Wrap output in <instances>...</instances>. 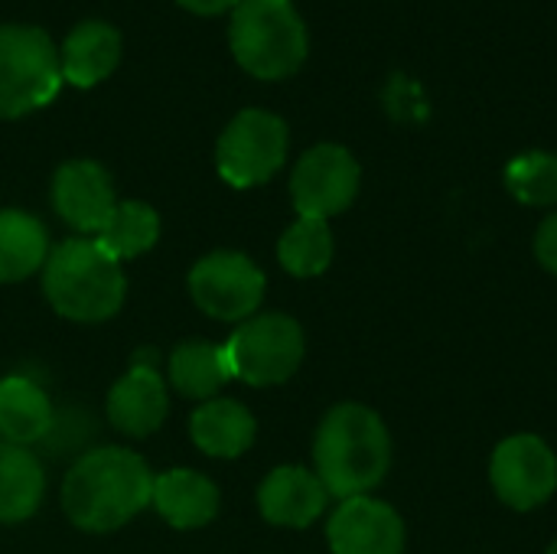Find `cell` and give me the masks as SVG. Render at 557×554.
<instances>
[{
    "label": "cell",
    "mask_w": 557,
    "mask_h": 554,
    "mask_svg": "<svg viewBox=\"0 0 557 554\" xmlns=\"http://www.w3.org/2000/svg\"><path fill=\"white\" fill-rule=\"evenodd\" d=\"M150 503L153 473L124 447L85 451L62 480V509L82 532H114Z\"/></svg>",
    "instance_id": "6da1fadb"
},
{
    "label": "cell",
    "mask_w": 557,
    "mask_h": 554,
    "mask_svg": "<svg viewBox=\"0 0 557 554\" xmlns=\"http://www.w3.org/2000/svg\"><path fill=\"white\" fill-rule=\"evenodd\" d=\"M317 477L330 496L352 500L375 490L392 464V441L382 418L366 405H336L313 441Z\"/></svg>",
    "instance_id": "7a4b0ae2"
},
{
    "label": "cell",
    "mask_w": 557,
    "mask_h": 554,
    "mask_svg": "<svg viewBox=\"0 0 557 554\" xmlns=\"http://www.w3.org/2000/svg\"><path fill=\"white\" fill-rule=\"evenodd\" d=\"M42 291L52 310L75 323L111 320L124 304V271L95 238L55 245L42 264Z\"/></svg>",
    "instance_id": "3957f363"
},
{
    "label": "cell",
    "mask_w": 557,
    "mask_h": 554,
    "mask_svg": "<svg viewBox=\"0 0 557 554\" xmlns=\"http://www.w3.org/2000/svg\"><path fill=\"white\" fill-rule=\"evenodd\" d=\"M228 42L255 78H287L307 59V26L290 0H242L232 10Z\"/></svg>",
    "instance_id": "277c9868"
},
{
    "label": "cell",
    "mask_w": 557,
    "mask_h": 554,
    "mask_svg": "<svg viewBox=\"0 0 557 554\" xmlns=\"http://www.w3.org/2000/svg\"><path fill=\"white\" fill-rule=\"evenodd\" d=\"M62 85L59 52L39 26H0V118L46 108Z\"/></svg>",
    "instance_id": "5b68a950"
},
{
    "label": "cell",
    "mask_w": 557,
    "mask_h": 554,
    "mask_svg": "<svg viewBox=\"0 0 557 554\" xmlns=\"http://www.w3.org/2000/svg\"><path fill=\"white\" fill-rule=\"evenodd\" d=\"M287 124L261 108H248L228 121L215 147V167L235 189L268 183L287 160Z\"/></svg>",
    "instance_id": "8992f818"
},
{
    "label": "cell",
    "mask_w": 557,
    "mask_h": 554,
    "mask_svg": "<svg viewBox=\"0 0 557 554\" xmlns=\"http://www.w3.org/2000/svg\"><path fill=\"white\" fill-rule=\"evenodd\" d=\"M232 376L248 385H281L304 359V330L284 313L248 317L225 343Z\"/></svg>",
    "instance_id": "52a82bcc"
},
{
    "label": "cell",
    "mask_w": 557,
    "mask_h": 554,
    "mask_svg": "<svg viewBox=\"0 0 557 554\" xmlns=\"http://www.w3.org/2000/svg\"><path fill=\"white\" fill-rule=\"evenodd\" d=\"M189 294L202 313L222 323H245L261 307L264 274L242 251H212L189 271Z\"/></svg>",
    "instance_id": "ba28073f"
},
{
    "label": "cell",
    "mask_w": 557,
    "mask_h": 554,
    "mask_svg": "<svg viewBox=\"0 0 557 554\" xmlns=\"http://www.w3.org/2000/svg\"><path fill=\"white\" fill-rule=\"evenodd\" d=\"M359 193V163L339 144L307 150L290 176V196L304 219H330L352 206Z\"/></svg>",
    "instance_id": "9c48e42d"
},
{
    "label": "cell",
    "mask_w": 557,
    "mask_h": 554,
    "mask_svg": "<svg viewBox=\"0 0 557 554\" xmlns=\"http://www.w3.org/2000/svg\"><path fill=\"white\" fill-rule=\"evenodd\" d=\"M490 477L496 496L506 506L525 513L552 500L557 490V457L542 438L516 434L496 447Z\"/></svg>",
    "instance_id": "30bf717a"
},
{
    "label": "cell",
    "mask_w": 557,
    "mask_h": 554,
    "mask_svg": "<svg viewBox=\"0 0 557 554\" xmlns=\"http://www.w3.org/2000/svg\"><path fill=\"white\" fill-rule=\"evenodd\" d=\"M52 206L62 216V222L72 225L75 232L98 235L117 206L111 176L95 160L62 163L52 176Z\"/></svg>",
    "instance_id": "8fae6325"
},
{
    "label": "cell",
    "mask_w": 557,
    "mask_h": 554,
    "mask_svg": "<svg viewBox=\"0 0 557 554\" xmlns=\"http://www.w3.org/2000/svg\"><path fill=\"white\" fill-rule=\"evenodd\" d=\"M326 539L333 554H401L405 522L392 506L369 496H352L330 516Z\"/></svg>",
    "instance_id": "7c38bea8"
},
{
    "label": "cell",
    "mask_w": 557,
    "mask_h": 554,
    "mask_svg": "<svg viewBox=\"0 0 557 554\" xmlns=\"http://www.w3.org/2000/svg\"><path fill=\"white\" fill-rule=\"evenodd\" d=\"M166 411V385L153 366L134 362L108 395V421L131 438H150L153 431H160Z\"/></svg>",
    "instance_id": "4fadbf2b"
},
{
    "label": "cell",
    "mask_w": 557,
    "mask_h": 554,
    "mask_svg": "<svg viewBox=\"0 0 557 554\" xmlns=\"http://www.w3.org/2000/svg\"><path fill=\"white\" fill-rule=\"evenodd\" d=\"M326 503H330L326 487L320 483L317 473L304 467H277L268 473V480L258 490L261 516L271 526H287V529H307L323 516Z\"/></svg>",
    "instance_id": "5bb4252c"
},
{
    "label": "cell",
    "mask_w": 557,
    "mask_h": 554,
    "mask_svg": "<svg viewBox=\"0 0 557 554\" xmlns=\"http://www.w3.org/2000/svg\"><path fill=\"white\" fill-rule=\"evenodd\" d=\"M121 62V33L111 23L101 20H85L78 23L59 52V69L62 82L75 88H91L104 82Z\"/></svg>",
    "instance_id": "9a60e30c"
},
{
    "label": "cell",
    "mask_w": 557,
    "mask_h": 554,
    "mask_svg": "<svg viewBox=\"0 0 557 554\" xmlns=\"http://www.w3.org/2000/svg\"><path fill=\"white\" fill-rule=\"evenodd\" d=\"M189 434L196 441V447L209 457H242L258 434L255 415L232 398H209L189 421Z\"/></svg>",
    "instance_id": "2e32d148"
},
{
    "label": "cell",
    "mask_w": 557,
    "mask_h": 554,
    "mask_svg": "<svg viewBox=\"0 0 557 554\" xmlns=\"http://www.w3.org/2000/svg\"><path fill=\"white\" fill-rule=\"evenodd\" d=\"M153 506L173 529H202L219 513V490L196 470H170L153 480Z\"/></svg>",
    "instance_id": "e0dca14e"
},
{
    "label": "cell",
    "mask_w": 557,
    "mask_h": 554,
    "mask_svg": "<svg viewBox=\"0 0 557 554\" xmlns=\"http://www.w3.org/2000/svg\"><path fill=\"white\" fill-rule=\"evenodd\" d=\"M55 421V408L49 395L23 376H10L0 382V441L10 444H42Z\"/></svg>",
    "instance_id": "ac0fdd59"
},
{
    "label": "cell",
    "mask_w": 557,
    "mask_h": 554,
    "mask_svg": "<svg viewBox=\"0 0 557 554\" xmlns=\"http://www.w3.org/2000/svg\"><path fill=\"white\" fill-rule=\"evenodd\" d=\"M46 496V473L33 451L0 441V526L29 519Z\"/></svg>",
    "instance_id": "d6986e66"
},
{
    "label": "cell",
    "mask_w": 557,
    "mask_h": 554,
    "mask_svg": "<svg viewBox=\"0 0 557 554\" xmlns=\"http://www.w3.org/2000/svg\"><path fill=\"white\" fill-rule=\"evenodd\" d=\"M49 258L46 225L23 209H0V284L36 274Z\"/></svg>",
    "instance_id": "ffe728a7"
},
{
    "label": "cell",
    "mask_w": 557,
    "mask_h": 554,
    "mask_svg": "<svg viewBox=\"0 0 557 554\" xmlns=\"http://www.w3.org/2000/svg\"><path fill=\"white\" fill-rule=\"evenodd\" d=\"M232 366L225 346H212L202 340L180 343L170 356V382L180 395L209 402L232 382Z\"/></svg>",
    "instance_id": "44dd1931"
},
{
    "label": "cell",
    "mask_w": 557,
    "mask_h": 554,
    "mask_svg": "<svg viewBox=\"0 0 557 554\" xmlns=\"http://www.w3.org/2000/svg\"><path fill=\"white\" fill-rule=\"evenodd\" d=\"M157 238H160V216L147 202H137V199L117 202L108 225L95 235V242L114 261L137 258V255L150 251L157 245Z\"/></svg>",
    "instance_id": "7402d4cb"
},
{
    "label": "cell",
    "mask_w": 557,
    "mask_h": 554,
    "mask_svg": "<svg viewBox=\"0 0 557 554\" xmlns=\"http://www.w3.org/2000/svg\"><path fill=\"white\" fill-rule=\"evenodd\" d=\"M277 258L294 278H317L333 261V232L326 219H297L277 242Z\"/></svg>",
    "instance_id": "603a6c76"
},
{
    "label": "cell",
    "mask_w": 557,
    "mask_h": 554,
    "mask_svg": "<svg viewBox=\"0 0 557 554\" xmlns=\"http://www.w3.org/2000/svg\"><path fill=\"white\" fill-rule=\"evenodd\" d=\"M509 193L525 206H557V157L555 153H522L506 167Z\"/></svg>",
    "instance_id": "cb8c5ba5"
},
{
    "label": "cell",
    "mask_w": 557,
    "mask_h": 554,
    "mask_svg": "<svg viewBox=\"0 0 557 554\" xmlns=\"http://www.w3.org/2000/svg\"><path fill=\"white\" fill-rule=\"evenodd\" d=\"M91 434H95L91 415L82 411V408H69V411L55 415L49 434L42 438V447H46V454L62 457V454H72V451H82L91 441Z\"/></svg>",
    "instance_id": "d4e9b609"
},
{
    "label": "cell",
    "mask_w": 557,
    "mask_h": 554,
    "mask_svg": "<svg viewBox=\"0 0 557 554\" xmlns=\"http://www.w3.org/2000/svg\"><path fill=\"white\" fill-rule=\"evenodd\" d=\"M535 258L542 261L545 271L557 274V212L548 216L542 225H539V235H535Z\"/></svg>",
    "instance_id": "484cf974"
},
{
    "label": "cell",
    "mask_w": 557,
    "mask_h": 554,
    "mask_svg": "<svg viewBox=\"0 0 557 554\" xmlns=\"http://www.w3.org/2000/svg\"><path fill=\"white\" fill-rule=\"evenodd\" d=\"M183 10L189 13H199V16H215V13H225V10H235L242 0H176Z\"/></svg>",
    "instance_id": "4316f807"
},
{
    "label": "cell",
    "mask_w": 557,
    "mask_h": 554,
    "mask_svg": "<svg viewBox=\"0 0 557 554\" xmlns=\"http://www.w3.org/2000/svg\"><path fill=\"white\" fill-rule=\"evenodd\" d=\"M548 554H557V542H555V545H552V549H548Z\"/></svg>",
    "instance_id": "83f0119b"
}]
</instances>
